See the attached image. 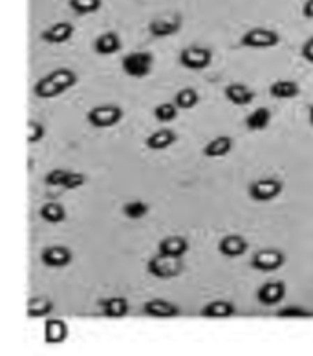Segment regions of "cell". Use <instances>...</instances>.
<instances>
[{"mask_svg":"<svg viewBox=\"0 0 313 356\" xmlns=\"http://www.w3.org/2000/svg\"><path fill=\"white\" fill-rule=\"evenodd\" d=\"M77 84V74L70 68H57L40 77L33 86V95L39 99H55L72 90Z\"/></svg>","mask_w":313,"mask_h":356,"instance_id":"6da1fadb","label":"cell"},{"mask_svg":"<svg viewBox=\"0 0 313 356\" xmlns=\"http://www.w3.org/2000/svg\"><path fill=\"white\" fill-rule=\"evenodd\" d=\"M183 259L158 252L147 261V273L156 280H174L183 273Z\"/></svg>","mask_w":313,"mask_h":356,"instance_id":"7a4b0ae2","label":"cell"},{"mask_svg":"<svg viewBox=\"0 0 313 356\" xmlns=\"http://www.w3.org/2000/svg\"><path fill=\"white\" fill-rule=\"evenodd\" d=\"M280 44L279 31L271 30V28H264V26H257L251 30L245 31L240 37V46L251 49H269Z\"/></svg>","mask_w":313,"mask_h":356,"instance_id":"3957f363","label":"cell"},{"mask_svg":"<svg viewBox=\"0 0 313 356\" xmlns=\"http://www.w3.org/2000/svg\"><path fill=\"white\" fill-rule=\"evenodd\" d=\"M284 192V183L277 177H262L253 181L247 186V195L254 203H269L275 201Z\"/></svg>","mask_w":313,"mask_h":356,"instance_id":"277c9868","label":"cell"},{"mask_svg":"<svg viewBox=\"0 0 313 356\" xmlns=\"http://www.w3.org/2000/svg\"><path fill=\"white\" fill-rule=\"evenodd\" d=\"M154 66V57L148 51H130L121 59V70L132 79L147 77Z\"/></svg>","mask_w":313,"mask_h":356,"instance_id":"5b68a950","label":"cell"},{"mask_svg":"<svg viewBox=\"0 0 313 356\" xmlns=\"http://www.w3.org/2000/svg\"><path fill=\"white\" fill-rule=\"evenodd\" d=\"M123 119V108L118 104H99L93 106L89 113H86V121L92 124L93 128L105 130V128H112L119 124Z\"/></svg>","mask_w":313,"mask_h":356,"instance_id":"8992f818","label":"cell"},{"mask_svg":"<svg viewBox=\"0 0 313 356\" xmlns=\"http://www.w3.org/2000/svg\"><path fill=\"white\" fill-rule=\"evenodd\" d=\"M213 63V51L206 46H187L180 51V64L191 72H201L207 70Z\"/></svg>","mask_w":313,"mask_h":356,"instance_id":"52a82bcc","label":"cell"},{"mask_svg":"<svg viewBox=\"0 0 313 356\" xmlns=\"http://www.w3.org/2000/svg\"><path fill=\"white\" fill-rule=\"evenodd\" d=\"M250 265L260 273H277L286 265V254L279 249H260L251 256Z\"/></svg>","mask_w":313,"mask_h":356,"instance_id":"ba28073f","label":"cell"},{"mask_svg":"<svg viewBox=\"0 0 313 356\" xmlns=\"http://www.w3.org/2000/svg\"><path fill=\"white\" fill-rule=\"evenodd\" d=\"M183 26V19L180 13H171V15L158 17V19L151 20L148 24V33L156 39H165V37H172L181 30Z\"/></svg>","mask_w":313,"mask_h":356,"instance_id":"9c48e42d","label":"cell"},{"mask_svg":"<svg viewBox=\"0 0 313 356\" xmlns=\"http://www.w3.org/2000/svg\"><path fill=\"white\" fill-rule=\"evenodd\" d=\"M286 283L280 282V280H271V282H266L264 285H260L259 291H257V302L264 307H275L282 303V300L286 298Z\"/></svg>","mask_w":313,"mask_h":356,"instance_id":"30bf717a","label":"cell"},{"mask_svg":"<svg viewBox=\"0 0 313 356\" xmlns=\"http://www.w3.org/2000/svg\"><path fill=\"white\" fill-rule=\"evenodd\" d=\"M143 312L151 318L158 320H172V318L180 316V307L176 303L163 300V298H152L148 302L143 303Z\"/></svg>","mask_w":313,"mask_h":356,"instance_id":"8fae6325","label":"cell"},{"mask_svg":"<svg viewBox=\"0 0 313 356\" xmlns=\"http://www.w3.org/2000/svg\"><path fill=\"white\" fill-rule=\"evenodd\" d=\"M40 259H43V264L49 268H63L68 267L72 264V259H74V254L68 247H64V245H52V247H46L40 254Z\"/></svg>","mask_w":313,"mask_h":356,"instance_id":"7c38bea8","label":"cell"},{"mask_svg":"<svg viewBox=\"0 0 313 356\" xmlns=\"http://www.w3.org/2000/svg\"><path fill=\"white\" fill-rule=\"evenodd\" d=\"M235 314V303L229 300H213L200 309V316L207 318V320H229Z\"/></svg>","mask_w":313,"mask_h":356,"instance_id":"4fadbf2b","label":"cell"},{"mask_svg":"<svg viewBox=\"0 0 313 356\" xmlns=\"http://www.w3.org/2000/svg\"><path fill=\"white\" fill-rule=\"evenodd\" d=\"M250 249L247 239L240 234H227L218 241V252L225 258H240Z\"/></svg>","mask_w":313,"mask_h":356,"instance_id":"5bb4252c","label":"cell"},{"mask_svg":"<svg viewBox=\"0 0 313 356\" xmlns=\"http://www.w3.org/2000/svg\"><path fill=\"white\" fill-rule=\"evenodd\" d=\"M224 95L233 106H247V104H251L254 101L253 90L242 83L227 84L224 90Z\"/></svg>","mask_w":313,"mask_h":356,"instance_id":"9a60e30c","label":"cell"},{"mask_svg":"<svg viewBox=\"0 0 313 356\" xmlns=\"http://www.w3.org/2000/svg\"><path fill=\"white\" fill-rule=\"evenodd\" d=\"M43 40L48 44H64L74 37V26L70 22H55L40 33Z\"/></svg>","mask_w":313,"mask_h":356,"instance_id":"2e32d148","label":"cell"},{"mask_svg":"<svg viewBox=\"0 0 313 356\" xmlns=\"http://www.w3.org/2000/svg\"><path fill=\"white\" fill-rule=\"evenodd\" d=\"M68 323L59 318H48L45 322V341L49 346H59L68 338Z\"/></svg>","mask_w":313,"mask_h":356,"instance_id":"e0dca14e","label":"cell"},{"mask_svg":"<svg viewBox=\"0 0 313 356\" xmlns=\"http://www.w3.org/2000/svg\"><path fill=\"white\" fill-rule=\"evenodd\" d=\"M158 252L174 258H183L189 252V241L183 236H167L158 243Z\"/></svg>","mask_w":313,"mask_h":356,"instance_id":"ac0fdd59","label":"cell"},{"mask_svg":"<svg viewBox=\"0 0 313 356\" xmlns=\"http://www.w3.org/2000/svg\"><path fill=\"white\" fill-rule=\"evenodd\" d=\"M176 141L178 136L174 130H171V128H162V130L152 132L151 136L145 139V145H147L148 150L162 152L167 150V148H171L172 145H176Z\"/></svg>","mask_w":313,"mask_h":356,"instance_id":"d6986e66","label":"cell"},{"mask_svg":"<svg viewBox=\"0 0 313 356\" xmlns=\"http://www.w3.org/2000/svg\"><path fill=\"white\" fill-rule=\"evenodd\" d=\"M121 49V39L116 31H107L101 33L98 39L93 40V51L101 57H108V55L118 54Z\"/></svg>","mask_w":313,"mask_h":356,"instance_id":"ffe728a7","label":"cell"},{"mask_svg":"<svg viewBox=\"0 0 313 356\" xmlns=\"http://www.w3.org/2000/svg\"><path fill=\"white\" fill-rule=\"evenodd\" d=\"M233 147H235L233 137L218 136L215 139H211L206 147H204V156L209 157V159H220V157H225L227 154H231Z\"/></svg>","mask_w":313,"mask_h":356,"instance_id":"44dd1931","label":"cell"},{"mask_svg":"<svg viewBox=\"0 0 313 356\" xmlns=\"http://www.w3.org/2000/svg\"><path fill=\"white\" fill-rule=\"evenodd\" d=\"M101 305V312H103L107 318H112V320H121L128 314V300L123 296H112L107 298L103 302L99 303Z\"/></svg>","mask_w":313,"mask_h":356,"instance_id":"7402d4cb","label":"cell"},{"mask_svg":"<svg viewBox=\"0 0 313 356\" xmlns=\"http://www.w3.org/2000/svg\"><path fill=\"white\" fill-rule=\"evenodd\" d=\"M269 95L275 99H280V101H289V99H295L300 95V86L295 81H289V79H279L269 86Z\"/></svg>","mask_w":313,"mask_h":356,"instance_id":"603a6c76","label":"cell"},{"mask_svg":"<svg viewBox=\"0 0 313 356\" xmlns=\"http://www.w3.org/2000/svg\"><path fill=\"white\" fill-rule=\"evenodd\" d=\"M52 312H54V302L46 296H33L26 303V314L31 320L48 318Z\"/></svg>","mask_w":313,"mask_h":356,"instance_id":"cb8c5ba5","label":"cell"},{"mask_svg":"<svg viewBox=\"0 0 313 356\" xmlns=\"http://www.w3.org/2000/svg\"><path fill=\"white\" fill-rule=\"evenodd\" d=\"M271 115H273V113H271L269 108H257V110H253V112L245 118V128H247L250 132H262V130H266V128L269 127Z\"/></svg>","mask_w":313,"mask_h":356,"instance_id":"d4e9b609","label":"cell"},{"mask_svg":"<svg viewBox=\"0 0 313 356\" xmlns=\"http://www.w3.org/2000/svg\"><path fill=\"white\" fill-rule=\"evenodd\" d=\"M39 214L46 223H52V225L63 223V221L66 220V209H64L61 203H55V201L45 203V205L40 207Z\"/></svg>","mask_w":313,"mask_h":356,"instance_id":"484cf974","label":"cell"},{"mask_svg":"<svg viewBox=\"0 0 313 356\" xmlns=\"http://www.w3.org/2000/svg\"><path fill=\"white\" fill-rule=\"evenodd\" d=\"M172 103L176 104L178 110H192V108H196L198 103H200V93L196 92L194 88H181L174 95Z\"/></svg>","mask_w":313,"mask_h":356,"instance_id":"4316f807","label":"cell"},{"mask_svg":"<svg viewBox=\"0 0 313 356\" xmlns=\"http://www.w3.org/2000/svg\"><path fill=\"white\" fill-rule=\"evenodd\" d=\"M148 210L151 209H148V205L145 203V201L134 200V201H127V203L123 205L121 212H123V216L127 218V220L139 221L148 214Z\"/></svg>","mask_w":313,"mask_h":356,"instance_id":"83f0119b","label":"cell"},{"mask_svg":"<svg viewBox=\"0 0 313 356\" xmlns=\"http://www.w3.org/2000/svg\"><path fill=\"white\" fill-rule=\"evenodd\" d=\"M277 316L286 318V320H297V318H312L313 312L310 309L303 307V305L291 303V305H284L282 309H279Z\"/></svg>","mask_w":313,"mask_h":356,"instance_id":"f1b7e54d","label":"cell"},{"mask_svg":"<svg viewBox=\"0 0 313 356\" xmlns=\"http://www.w3.org/2000/svg\"><path fill=\"white\" fill-rule=\"evenodd\" d=\"M178 106L174 103H162L154 108V119L158 122H172L178 118Z\"/></svg>","mask_w":313,"mask_h":356,"instance_id":"f546056e","label":"cell"},{"mask_svg":"<svg viewBox=\"0 0 313 356\" xmlns=\"http://www.w3.org/2000/svg\"><path fill=\"white\" fill-rule=\"evenodd\" d=\"M70 8L77 13V15H92L101 8V0H68Z\"/></svg>","mask_w":313,"mask_h":356,"instance_id":"4dcf8cb0","label":"cell"},{"mask_svg":"<svg viewBox=\"0 0 313 356\" xmlns=\"http://www.w3.org/2000/svg\"><path fill=\"white\" fill-rule=\"evenodd\" d=\"M46 127L37 119H30L28 121V145H37L45 139Z\"/></svg>","mask_w":313,"mask_h":356,"instance_id":"1f68e13d","label":"cell"},{"mask_svg":"<svg viewBox=\"0 0 313 356\" xmlns=\"http://www.w3.org/2000/svg\"><path fill=\"white\" fill-rule=\"evenodd\" d=\"M70 172L72 170H66V168H54V170H49L48 174H46L45 183L49 186H61V188H63L64 181L70 176Z\"/></svg>","mask_w":313,"mask_h":356,"instance_id":"d6a6232c","label":"cell"},{"mask_svg":"<svg viewBox=\"0 0 313 356\" xmlns=\"http://www.w3.org/2000/svg\"><path fill=\"white\" fill-rule=\"evenodd\" d=\"M86 181H89V177L84 176L83 172H70V176L66 177V181H64L63 188L64 191H77V188H81L83 185H86Z\"/></svg>","mask_w":313,"mask_h":356,"instance_id":"836d02e7","label":"cell"},{"mask_svg":"<svg viewBox=\"0 0 313 356\" xmlns=\"http://www.w3.org/2000/svg\"><path fill=\"white\" fill-rule=\"evenodd\" d=\"M300 57H303L306 63L313 64V35L300 46Z\"/></svg>","mask_w":313,"mask_h":356,"instance_id":"e575fe53","label":"cell"},{"mask_svg":"<svg viewBox=\"0 0 313 356\" xmlns=\"http://www.w3.org/2000/svg\"><path fill=\"white\" fill-rule=\"evenodd\" d=\"M303 17L308 20H313V0H306L303 4Z\"/></svg>","mask_w":313,"mask_h":356,"instance_id":"d590c367","label":"cell"},{"mask_svg":"<svg viewBox=\"0 0 313 356\" xmlns=\"http://www.w3.org/2000/svg\"><path fill=\"white\" fill-rule=\"evenodd\" d=\"M308 121H310V124H312V127H313V104H312V106H310V112H308Z\"/></svg>","mask_w":313,"mask_h":356,"instance_id":"8d00e7d4","label":"cell"}]
</instances>
